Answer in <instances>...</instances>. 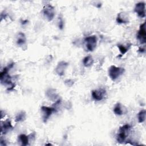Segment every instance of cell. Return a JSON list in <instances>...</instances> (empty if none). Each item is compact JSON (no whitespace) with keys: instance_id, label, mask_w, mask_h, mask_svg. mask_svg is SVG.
<instances>
[{"instance_id":"8fae6325","label":"cell","mask_w":146,"mask_h":146,"mask_svg":"<svg viewBox=\"0 0 146 146\" xmlns=\"http://www.w3.org/2000/svg\"><path fill=\"white\" fill-rule=\"evenodd\" d=\"M13 127L12 126L11 122L7 120L6 121H4L3 122H2L1 123V134H6L9 131L13 129Z\"/></svg>"},{"instance_id":"277c9868","label":"cell","mask_w":146,"mask_h":146,"mask_svg":"<svg viewBox=\"0 0 146 146\" xmlns=\"http://www.w3.org/2000/svg\"><path fill=\"white\" fill-rule=\"evenodd\" d=\"M97 37L96 35H91L84 38V42L87 49L89 51H93L96 47Z\"/></svg>"},{"instance_id":"6da1fadb","label":"cell","mask_w":146,"mask_h":146,"mask_svg":"<svg viewBox=\"0 0 146 146\" xmlns=\"http://www.w3.org/2000/svg\"><path fill=\"white\" fill-rule=\"evenodd\" d=\"M14 65V63H12L10 64L7 67H5L3 70V71L0 74V78H1V82L2 84H7L11 86V87L9 88V90H12L14 87V85L11 82V76L8 74V71Z\"/></svg>"},{"instance_id":"7c38bea8","label":"cell","mask_w":146,"mask_h":146,"mask_svg":"<svg viewBox=\"0 0 146 146\" xmlns=\"http://www.w3.org/2000/svg\"><path fill=\"white\" fill-rule=\"evenodd\" d=\"M26 36L25 35L22 33H19L17 36V43L18 45L21 46L24 44L26 43Z\"/></svg>"},{"instance_id":"7a4b0ae2","label":"cell","mask_w":146,"mask_h":146,"mask_svg":"<svg viewBox=\"0 0 146 146\" xmlns=\"http://www.w3.org/2000/svg\"><path fill=\"white\" fill-rule=\"evenodd\" d=\"M129 124H124L119 128L118 133L116 136V140L118 143H123L125 141L127 136L128 135V132L130 129Z\"/></svg>"},{"instance_id":"52a82bcc","label":"cell","mask_w":146,"mask_h":146,"mask_svg":"<svg viewBox=\"0 0 146 146\" xmlns=\"http://www.w3.org/2000/svg\"><path fill=\"white\" fill-rule=\"evenodd\" d=\"M55 108L53 107H49L46 106H42L41 110L42 111V118L44 123H46L48 118L50 117L52 112L55 111Z\"/></svg>"},{"instance_id":"44dd1931","label":"cell","mask_w":146,"mask_h":146,"mask_svg":"<svg viewBox=\"0 0 146 146\" xmlns=\"http://www.w3.org/2000/svg\"><path fill=\"white\" fill-rule=\"evenodd\" d=\"M59 27L60 29H62L63 27V21L61 18H59Z\"/></svg>"},{"instance_id":"2e32d148","label":"cell","mask_w":146,"mask_h":146,"mask_svg":"<svg viewBox=\"0 0 146 146\" xmlns=\"http://www.w3.org/2000/svg\"><path fill=\"white\" fill-rule=\"evenodd\" d=\"M46 95L50 99H51L53 101L54 100H55L56 99V98L58 97V95L56 93L55 90H54V89L48 90L46 92Z\"/></svg>"},{"instance_id":"9a60e30c","label":"cell","mask_w":146,"mask_h":146,"mask_svg":"<svg viewBox=\"0 0 146 146\" xmlns=\"http://www.w3.org/2000/svg\"><path fill=\"white\" fill-rule=\"evenodd\" d=\"M26 112L24 111H22L18 113L15 116V121L16 122H21L25 120L26 119Z\"/></svg>"},{"instance_id":"d6986e66","label":"cell","mask_w":146,"mask_h":146,"mask_svg":"<svg viewBox=\"0 0 146 146\" xmlns=\"http://www.w3.org/2000/svg\"><path fill=\"white\" fill-rule=\"evenodd\" d=\"M116 22L119 23H126L128 22V19H127V18H125L124 16H122L121 13H119L116 18Z\"/></svg>"},{"instance_id":"ba28073f","label":"cell","mask_w":146,"mask_h":146,"mask_svg":"<svg viewBox=\"0 0 146 146\" xmlns=\"http://www.w3.org/2000/svg\"><path fill=\"white\" fill-rule=\"evenodd\" d=\"M135 12L137 13L139 17L144 18L145 16V4L144 2H140L136 4L135 7Z\"/></svg>"},{"instance_id":"ffe728a7","label":"cell","mask_w":146,"mask_h":146,"mask_svg":"<svg viewBox=\"0 0 146 146\" xmlns=\"http://www.w3.org/2000/svg\"><path fill=\"white\" fill-rule=\"evenodd\" d=\"M117 47H118L120 52L121 53V54H125L127 52L128 50V47H126V46H125L124 45H122V44H118Z\"/></svg>"},{"instance_id":"30bf717a","label":"cell","mask_w":146,"mask_h":146,"mask_svg":"<svg viewBox=\"0 0 146 146\" xmlns=\"http://www.w3.org/2000/svg\"><path fill=\"white\" fill-rule=\"evenodd\" d=\"M67 66H68V63L64 61H61L58 63L55 68V71L58 75L62 76L64 75V71Z\"/></svg>"},{"instance_id":"e0dca14e","label":"cell","mask_w":146,"mask_h":146,"mask_svg":"<svg viewBox=\"0 0 146 146\" xmlns=\"http://www.w3.org/2000/svg\"><path fill=\"white\" fill-rule=\"evenodd\" d=\"M113 112L117 115H121L123 113V111L121 108V106L120 103H117L114 107Z\"/></svg>"},{"instance_id":"3957f363","label":"cell","mask_w":146,"mask_h":146,"mask_svg":"<svg viewBox=\"0 0 146 146\" xmlns=\"http://www.w3.org/2000/svg\"><path fill=\"white\" fill-rule=\"evenodd\" d=\"M124 72V69L121 67L111 66L108 69V75L112 80H115L121 76Z\"/></svg>"},{"instance_id":"5bb4252c","label":"cell","mask_w":146,"mask_h":146,"mask_svg":"<svg viewBox=\"0 0 146 146\" xmlns=\"http://www.w3.org/2000/svg\"><path fill=\"white\" fill-rule=\"evenodd\" d=\"M19 140L21 143L22 145H29V138L28 136H26L25 134H21L18 136Z\"/></svg>"},{"instance_id":"9c48e42d","label":"cell","mask_w":146,"mask_h":146,"mask_svg":"<svg viewBox=\"0 0 146 146\" xmlns=\"http://www.w3.org/2000/svg\"><path fill=\"white\" fill-rule=\"evenodd\" d=\"M137 38L141 43H145L146 40V31L145 23L144 22L140 26L139 30L137 33Z\"/></svg>"},{"instance_id":"ac0fdd59","label":"cell","mask_w":146,"mask_h":146,"mask_svg":"<svg viewBox=\"0 0 146 146\" xmlns=\"http://www.w3.org/2000/svg\"><path fill=\"white\" fill-rule=\"evenodd\" d=\"M145 110H142L140 111L139 113H138V121L139 123H143L145 121Z\"/></svg>"},{"instance_id":"8992f818","label":"cell","mask_w":146,"mask_h":146,"mask_svg":"<svg viewBox=\"0 0 146 146\" xmlns=\"http://www.w3.org/2000/svg\"><path fill=\"white\" fill-rule=\"evenodd\" d=\"M92 98L96 101H100L105 98L107 96L106 91L103 88H99L92 91L91 92Z\"/></svg>"},{"instance_id":"4fadbf2b","label":"cell","mask_w":146,"mask_h":146,"mask_svg":"<svg viewBox=\"0 0 146 146\" xmlns=\"http://www.w3.org/2000/svg\"><path fill=\"white\" fill-rule=\"evenodd\" d=\"M93 63H94V60H93L92 56L90 55L86 56L83 60V65L86 67L91 66L92 65Z\"/></svg>"},{"instance_id":"5b68a950","label":"cell","mask_w":146,"mask_h":146,"mask_svg":"<svg viewBox=\"0 0 146 146\" xmlns=\"http://www.w3.org/2000/svg\"><path fill=\"white\" fill-rule=\"evenodd\" d=\"M43 13L44 17L48 21H51L55 15V9L51 5H47L43 10Z\"/></svg>"}]
</instances>
